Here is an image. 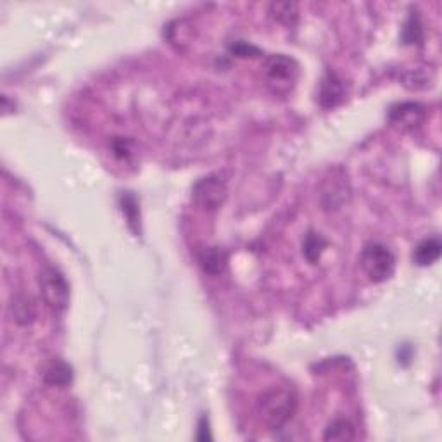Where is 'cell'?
I'll use <instances>...</instances> for the list:
<instances>
[{
  "label": "cell",
  "instance_id": "obj_9",
  "mask_svg": "<svg viewBox=\"0 0 442 442\" xmlns=\"http://www.w3.org/2000/svg\"><path fill=\"white\" fill-rule=\"evenodd\" d=\"M44 382L52 387H68L73 382V368L62 359H52L44 373Z\"/></svg>",
  "mask_w": 442,
  "mask_h": 442
},
{
  "label": "cell",
  "instance_id": "obj_19",
  "mask_svg": "<svg viewBox=\"0 0 442 442\" xmlns=\"http://www.w3.org/2000/svg\"><path fill=\"white\" fill-rule=\"evenodd\" d=\"M197 439H199V441H207V439H211V436H209V424H207V418H206V417L202 418L201 424H199Z\"/></svg>",
  "mask_w": 442,
  "mask_h": 442
},
{
  "label": "cell",
  "instance_id": "obj_7",
  "mask_svg": "<svg viewBox=\"0 0 442 442\" xmlns=\"http://www.w3.org/2000/svg\"><path fill=\"white\" fill-rule=\"evenodd\" d=\"M346 99V85L335 73L328 71L320 85V104L325 109H332Z\"/></svg>",
  "mask_w": 442,
  "mask_h": 442
},
{
  "label": "cell",
  "instance_id": "obj_17",
  "mask_svg": "<svg viewBox=\"0 0 442 442\" xmlns=\"http://www.w3.org/2000/svg\"><path fill=\"white\" fill-rule=\"evenodd\" d=\"M132 146L133 144L128 139H115V142H112V152H115V156H118L120 159H128L132 158L133 154Z\"/></svg>",
  "mask_w": 442,
  "mask_h": 442
},
{
  "label": "cell",
  "instance_id": "obj_13",
  "mask_svg": "<svg viewBox=\"0 0 442 442\" xmlns=\"http://www.w3.org/2000/svg\"><path fill=\"white\" fill-rule=\"evenodd\" d=\"M354 427L347 420H334L325 430V441H351L354 439Z\"/></svg>",
  "mask_w": 442,
  "mask_h": 442
},
{
  "label": "cell",
  "instance_id": "obj_15",
  "mask_svg": "<svg viewBox=\"0 0 442 442\" xmlns=\"http://www.w3.org/2000/svg\"><path fill=\"white\" fill-rule=\"evenodd\" d=\"M121 211H123V214L127 216L128 225L132 226L133 232L135 233L139 232L136 226H139V223H140V211H139V204H136V199L133 197L132 194L121 195Z\"/></svg>",
  "mask_w": 442,
  "mask_h": 442
},
{
  "label": "cell",
  "instance_id": "obj_6",
  "mask_svg": "<svg viewBox=\"0 0 442 442\" xmlns=\"http://www.w3.org/2000/svg\"><path fill=\"white\" fill-rule=\"evenodd\" d=\"M425 118V107L417 103H402L394 105L389 112V121L401 130H412Z\"/></svg>",
  "mask_w": 442,
  "mask_h": 442
},
{
  "label": "cell",
  "instance_id": "obj_5",
  "mask_svg": "<svg viewBox=\"0 0 442 442\" xmlns=\"http://www.w3.org/2000/svg\"><path fill=\"white\" fill-rule=\"evenodd\" d=\"M226 194H228V190H226L225 182L216 175L201 178L192 189V199L204 211L220 209L223 202H225Z\"/></svg>",
  "mask_w": 442,
  "mask_h": 442
},
{
  "label": "cell",
  "instance_id": "obj_4",
  "mask_svg": "<svg viewBox=\"0 0 442 442\" xmlns=\"http://www.w3.org/2000/svg\"><path fill=\"white\" fill-rule=\"evenodd\" d=\"M40 291L50 310L56 313L66 311L69 304V285L59 269L45 268L40 273Z\"/></svg>",
  "mask_w": 442,
  "mask_h": 442
},
{
  "label": "cell",
  "instance_id": "obj_18",
  "mask_svg": "<svg viewBox=\"0 0 442 442\" xmlns=\"http://www.w3.org/2000/svg\"><path fill=\"white\" fill-rule=\"evenodd\" d=\"M230 50H232V54H235V56L238 57H254L260 54V49H256V47L251 45V44H245V42H235L232 47H230Z\"/></svg>",
  "mask_w": 442,
  "mask_h": 442
},
{
  "label": "cell",
  "instance_id": "obj_8",
  "mask_svg": "<svg viewBox=\"0 0 442 442\" xmlns=\"http://www.w3.org/2000/svg\"><path fill=\"white\" fill-rule=\"evenodd\" d=\"M199 264L207 275L220 277L228 266V256L220 248H206L204 251L199 252Z\"/></svg>",
  "mask_w": 442,
  "mask_h": 442
},
{
  "label": "cell",
  "instance_id": "obj_11",
  "mask_svg": "<svg viewBox=\"0 0 442 442\" xmlns=\"http://www.w3.org/2000/svg\"><path fill=\"white\" fill-rule=\"evenodd\" d=\"M11 313H13V320L19 325H28L37 316V306L35 301L30 296H16L11 304Z\"/></svg>",
  "mask_w": 442,
  "mask_h": 442
},
{
  "label": "cell",
  "instance_id": "obj_3",
  "mask_svg": "<svg viewBox=\"0 0 442 442\" xmlns=\"http://www.w3.org/2000/svg\"><path fill=\"white\" fill-rule=\"evenodd\" d=\"M361 268L373 284L389 280L396 272V257L387 245L371 242L361 252Z\"/></svg>",
  "mask_w": 442,
  "mask_h": 442
},
{
  "label": "cell",
  "instance_id": "obj_10",
  "mask_svg": "<svg viewBox=\"0 0 442 442\" xmlns=\"http://www.w3.org/2000/svg\"><path fill=\"white\" fill-rule=\"evenodd\" d=\"M441 240L437 237L425 238L421 244L417 245L413 252V261L418 266H430L436 263L441 256Z\"/></svg>",
  "mask_w": 442,
  "mask_h": 442
},
{
  "label": "cell",
  "instance_id": "obj_14",
  "mask_svg": "<svg viewBox=\"0 0 442 442\" xmlns=\"http://www.w3.org/2000/svg\"><path fill=\"white\" fill-rule=\"evenodd\" d=\"M269 13H272V16L277 19V21L284 23V25H294L299 11H297L296 4L279 2V4H272V6H269Z\"/></svg>",
  "mask_w": 442,
  "mask_h": 442
},
{
  "label": "cell",
  "instance_id": "obj_2",
  "mask_svg": "<svg viewBox=\"0 0 442 442\" xmlns=\"http://www.w3.org/2000/svg\"><path fill=\"white\" fill-rule=\"evenodd\" d=\"M263 78L269 92L279 97H287L299 80V64L284 54L266 57L263 64Z\"/></svg>",
  "mask_w": 442,
  "mask_h": 442
},
{
  "label": "cell",
  "instance_id": "obj_1",
  "mask_svg": "<svg viewBox=\"0 0 442 442\" xmlns=\"http://www.w3.org/2000/svg\"><path fill=\"white\" fill-rule=\"evenodd\" d=\"M297 396L287 387H273L257 401V414L268 430H280L294 417Z\"/></svg>",
  "mask_w": 442,
  "mask_h": 442
},
{
  "label": "cell",
  "instance_id": "obj_12",
  "mask_svg": "<svg viewBox=\"0 0 442 442\" xmlns=\"http://www.w3.org/2000/svg\"><path fill=\"white\" fill-rule=\"evenodd\" d=\"M325 249H327V240H325L322 233L318 232H310L303 242V254L308 260V263L315 264L316 261H320Z\"/></svg>",
  "mask_w": 442,
  "mask_h": 442
},
{
  "label": "cell",
  "instance_id": "obj_16",
  "mask_svg": "<svg viewBox=\"0 0 442 442\" xmlns=\"http://www.w3.org/2000/svg\"><path fill=\"white\" fill-rule=\"evenodd\" d=\"M402 40H405V44H417V42L421 40V25L418 16H409V19L405 25V30H402Z\"/></svg>",
  "mask_w": 442,
  "mask_h": 442
}]
</instances>
